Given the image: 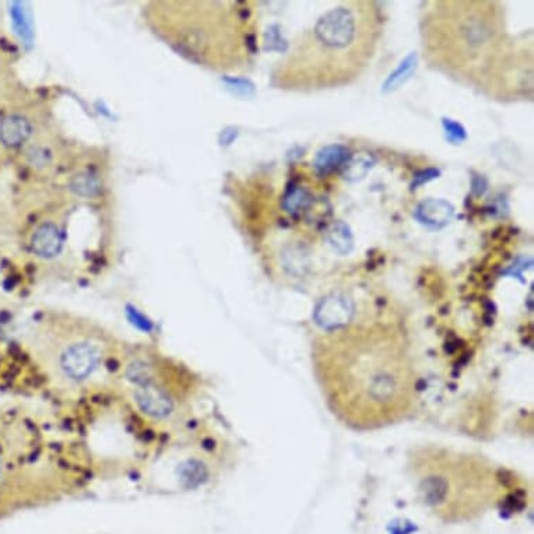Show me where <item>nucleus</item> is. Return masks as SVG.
<instances>
[{
  "label": "nucleus",
  "instance_id": "nucleus-7",
  "mask_svg": "<svg viewBox=\"0 0 534 534\" xmlns=\"http://www.w3.org/2000/svg\"><path fill=\"white\" fill-rule=\"evenodd\" d=\"M65 247V235L54 223H42L32 232L30 248L35 256L44 261L58 258Z\"/></svg>",
  "mask_w": 534,
  "mask_h": 534
},
{
  "label": "nucleus",
  "instance_id": "nucleus-5",
  "mask_svg": "<svg viewBox=\"0 0 534 534\" xmlns=\"http://www.w3.org/2000/svg\"><path fill=\"white\" fill-rule=\"evenodd\" d=\"M358 25L352 8L340 6L319 17L313 27V37L318 44L332 51H343L356 39Z\"/></svg>",
  "mask_w": 534,
  "mask_h": 534
},
{
  "label": "nucleus",
  "instance_id": "nucleus-19",
  "mask_svg": "<svg viewBox=\"0 0 534 534\" xmlns=\"http://www.w3.org/2000/svg\"><path fill=\"white\" fill-rule=\"evenodd\" d=\"M487 187H488V182L487 179L481 175H476L471 179V189H473V194L476 196H483L485 192H487Z\"/></svg>",
  "mask_w": 534,
  "mask_h": 534
},
{
  "label": "nucleus",
  "instance_id": "nucleus-8",
  "mask_svg": "<svg viewBox=\"0 0 534 534\" xmlns=\"http://www.w3.org/2000/svg\"><path fill=\"white\" fill-rule=\"evenodd\" d=\"M454 216V207L444 199L423 200L416 211L414 218L430 230H442Z\"/></svg>",
  "mask_w": 534,
  "mask_h": 534
},
{
  "label": "nucleus",
  "instance_id": "nucleus-12",
  "mask_svg": "<svg viewBox=\"0 0 534 534\" xmlns=\"http://www.w3.org/2000/svg\"><path fill=\"white\" fill-rule=\"evenodd\" d=\"M417 65H418L417 54L416 52L409 54L400 62V65L396 68V70L387 76V79L385 80V83L382 86V92L395 91V89H399L402 85H404L411 77V75L416 72Z\"/></svg>",
  "mask_w": 534,
  "mask_h": 534
},
{
  "label": "nucleus",
  "instance_id": "nucleus-6",
  "mask_svg": "<svg viewBox=\"0 0 534 534\" xmlns=\"http://www.w3.org/2000/svg\"><path fill=\"white\" fill-rule=\"evenodd\" d=\"M354 316V304L344 295L333 294L321 301L315 311V321L322 329H330L350 322Z\"/></svg>",
  "mask_w": 534,
  "mask_h": 534
},
{
  "label": "nucleus",
  "instance_id": "nucleus-11",
  "mask_svg": "<svg viewBox=\"0 0 534 534\" xmlns=\"http://www.w3.org/2000/svg\"><path fill=\"white\" fill-rule=\"evenodd\" d=\"M326 240L340 255H347L354 247L353 231L344 221H335L326 231Z\"/></svg>",
  "mask_w": 534,
  "mask_h": 534
},
{
  "label": "nucleus",
  "instance_id": "nucleus-17",
  "mask_svg": "<svg viewBox=\"0 0 534 534\" xmlns=\"http://www.w3.org/2000/svg\"><path fill=\"white\" fill-rule=\"evenodd\" d=\"M442 128L445 132L446 140L452 144H461L467 139L464 126L450 118H442Z\"/></svg>",
  "mask_w": 534,
  "mask_h": 534
},
{
  "label": "nucleus",
  "instance_id": "nucleus-16",
  "mask_svg": "<svg viewBox=\"0 0 534 534\" xmlns=\"http://www.w3.org/2000/svg\"><path fill=\"white\" fill-rule=\"evenodd\" d=\"M282 266L292 274H302V270L308 266V254L301 247H288L281 255Z\"/></svg>",
  "mask_w": 534,
  "mask_h": 534
},
{
  "label": "nucleus",
  "instance_id": "nucleus-18",
  "mask_svg": "<svg viewBox=\"0 0 534 534\" xmlns=\"http://www.w3.org/2000/svg\"><path fill=\"white\" fill-rule=\"evenodd\" d=\"M441 175V171L437 170V168H428V170H424V171H420L414 175V179L411 182V190H416L418 186L433 180V179H437Z\"/></svg>",
  "mask_w": 534,
  "mask_h": 534
},
{
  "label": "nucleus",
  "instance_id": "nucleus-4",
  "mask_svg": "<svg viewBox=\"0 0 534 534\" xmlns=\"http://www.w3.org/2000/svg\"><path fill=\"white\" fill-rule=\"evenodd\" d=\"M31 346L35 364L49 382L62 390H77L106 371L113 373L125 343L99 326L58 318Z\"/></svg>",
  "mask_w": 534,
  "mask_h": 534
},
{
  "label": "nucleus",
  "instance_id": "nucleus-14",
  "mask_svg": "<svg viewBox=\"0 0 534 534\" xmlns=\"http://www.w3.org/2000/svg\"><path fill=\"white\" fill-rule=\"evenodd\" d=\"M313 204V196L309 190L301 186L288 189L282 199V207L290 214H298Z\"/></svg>",
  "mask_w": 534,
  "mask_h": 534
},
{
  "label": "nucleus",
  "instance_id": "nucleus-10",
  "mask_svg": "<svg viewBox=\"0 0 534 534\" xmlns=\"http://www.w3.org/2000/svg\"><path fill=\"white\" fill-rule=\"evenodd\" d=\"M349 159H350V151L347 147L342 144H330L321 149L316 153V157L313 160V167L318 174L326 175V174L333 173L336 168L344 166Z\"/></svg>",
  "mask_w": 534,
  "mask_h": 534
},
{
  "label": "nucleus",
  "instance_id": "nucleus-15",
  "mask_svg": "<svg viewBox=\"0 0 534 534\" xmlns=\"http://www.w3.org/2000/svg\"><path fill=\"white\" fill-rule=\"evenodd\" d=\"M70 189L80 197H94L101 192L102 182L91 171H82L70 179Z\"/></svg>",
  "mask_w": 534,
  "mask_h": 534
},
{
  "label": "nucleus",
  "instance_id": "nucleus-20",
  "mask_svg": "<svg viewBox=\"0 0 534 534\" xmlns=\"http://www.w3.org/2000/svg\"><path fill=\"white\" fill-rule=\"evenodd\" d=\"M31 163L35 166H45L49 161V153L45 151L44 149H34L30 153Z\"/></svg>",
  "mask_w": 534,
  "mask_h": 534
},
{
  "label": "nucleus",
  "instance_id": "nucleus-3",
  "mask_svg": "<svg viewBox=\"0 0 534 534\" xmlns=\"http://www.w3.org/2000/svg\"><path fill=\"white\" fill-rule=\"evenodd\" d=\"M409 459L411 478L421 499L450 521L478 515L497 501L499 473L480 454L423 446Z\"/></svg>",
  "mask_w": 534,
  "mask_h": 534
},
{
  "label": "nucleus",
  "instance_id": "nucleus-1",
  "mask_svg": "<svg viewBox=\"0 0 534 534\" xmlns=\"http://www.w3.org/2000/svg\"><path fill=\"white\" fill-rule=\"evenodd\" d=\"M315 379L330 413L356 431L404 421L418 399L411 347L402 333L380 325L323 329L312 343Z\"/></svg>",
  "mask_w": 534,
  "mask_h": 534
},
{
  "label": "nucleus",
  "instance_id": "nucleus-9",
  "mask_svg": "<svg viewBox=\"0 0 534 534\" xmlns=\"http://www.w3.org/2000/svg\"><path fill=\"white\" fill-rule=\"evenodd\" d=\"M31 135L32 125L21 115H8L0 120V143L6 147H20Z\"/></svg>",
  "mask_w": 534,
  "mask_h": 534
},
{
  "label": "nucleus",
  "instance_id": "nucleus-13",
  "mask_svg": "<svg viewBox=\"0 0 534 534\" xmlns=\"http://www.w3.org/2000/svg\"><path fill=\"white\" fill-rule=\"evenodd\" d=\"M375 159L368 153H359L350 157L343 166V178L349 182H358L365 178L369 170L373 167Z\"/></svg>",
  "mask_w": 534,
  "mask_h": 534
},
{
  "label": "nucleus",
  "instance_id": "nucleus-2",
  "mask_svg": "<svg viewBox=\"0 0 534 534\" xmlns=\"http://www.w3.org/2000/svg\"><path fill=\"white\" fill-rule=\"evenodd\" d=\"M129 407L146 423H183L200 396V376L156 344H125L113 371Z\"/></svg>",
  "mask_w": 534,
  "mask_h": 534
}]
</instances>
